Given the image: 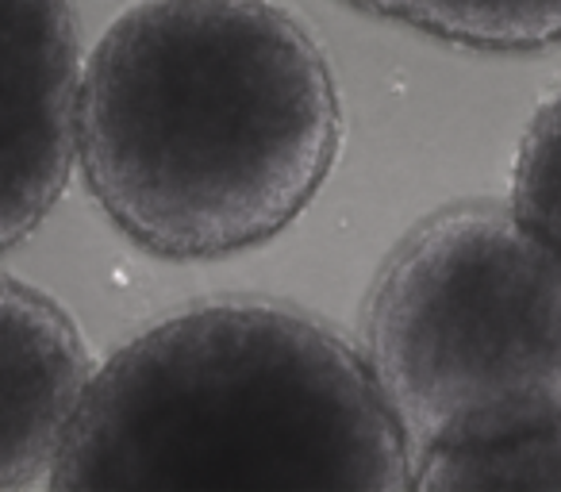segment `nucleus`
Listing matches in <instances>:
<instances>
[{
    "label": "nucleus",
    "instance_id": "obj_2",
    "mask_svg": "<svg viewBox=\"0 0 561 492\" xmlns=\"http://www.w3.org/2000/svg\"><path fill=\"white\" fill-rule=\"evenodd\" d=\"M47 484L397 492L412 446L339 331L270 300H211L89 374Z\"/></svg>",
    "mask_w": 561,
    "mask_h": 492
},
{
    "label": "nucleus",
    "instance_id": "obj_5",
    "mask_svg": "<svg viewBox=\"0 0 561 492\" xmlns=\"http://www.w3.org/2000/svg\"><path fill=\"white\" fill-rule=\"evenodd\" d=\"M93 358L58 300L0 277V492L47 481Z\"/></svg>",
    "mask_w": 561,
    "mask_h": 492
},
{
    "label": "nucleus",
    "instance_id": "obj_3",
    "mask_svg": "<svg viewBox=\"0 0 561 492\" xmlns=\"http://www.w3.org/2000/svg\"><path fill=\"white\" fill-rule=\"evenodd\" d=\"M366 358L415 454L561 415V259L512 204L438 208L366 305Z\"/></svg>",
    "mask_w": 561,
    "mask_h": 492
},
{
    "label": "nucleus",
    "instance_id": "obj_4",
    "mask_svg": "<svg viewBox=\"0 0 561 492\" xmlns=\"http://www.w3.org/2000/svg\"><path fill=\"white\" fill-rule=\"evenodd\" d=\"M70 0H0V251L35 231L78 165Z\"/></svg>",
    "mask_w": 561,
    "mask_h": 492
},
{
    "label": "nucleus",
    "instance_id": "obj_6",
    "mask_svg": "<svg viewBox=\"0 0 561 492\" xmlns=\"http://www.w3.org/2000/svg\"><path fill=\"white\" fill-rule=\"evenodd\" d=\"M412 489H561V415L481 443L415 454Z\"/></svg>",
    "mask_w": 561,
    "mask_h": 492
},
{
    "label": "nucleus",
    "instance_id": "obj_7",
    "mask_svg": "<svg viewBox=\"0 0 561 492\" xmlns=\"http://www.w3.org/2000/svg\"><path fill=\"white\" fill-rule=\"evenodd\" d=\"M346 4L481 50H535L561 39V0H346Z\"/></svg>",
    "mask_w": 561,
    "mask_h": 492
},
{
    "label": "nucleus",
    "instance_id": "obj_8",
    "mask_svg": "<svg viewBox=\"0 0 561 492\" xmlns=\"http://www.w3.org/2000/svg\"><path fill=\"white\" fill-rule=\"evenodd\" d=\"M507 204L561 259V89L530 116L523 131Z\"/></svg>",
    "mask_w": 561,
    "mask_h": 492
},
{
    "label": "nucleus",
    "instance_id": "obj_1",
    "mask_svg": "<svg viewBox=\"0 0 561 492\" xmlns=\"http://www.w3.org/2000/svg\"><path fill=\"white\" fill-rule=\"evenodd\" d=\"M339 135L328 58L273 0H139L81 62L89 193L162 259L285 231L328 181Z\"/></svg>",
    "mask_w": 561,
    "mask_h": 492
}]
</instances>
